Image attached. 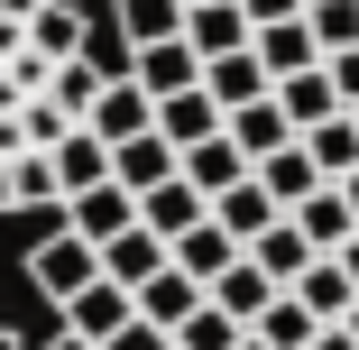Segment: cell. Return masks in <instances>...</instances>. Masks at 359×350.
Returning <instances> with one entry per match:
<instances>
[{
  "label": "cell",
  "instance_id": "cell-1",
  "mask_svg": "<svg viewBox=\"0 0 359 350\" xmlns=\"http://www.w3.org/2000/svg\"><path fill=\"white\" fill-rule=\"evenodd\" d=\"M111 65H93V19L65 0H0V222L55 213V138L83 129Z\"/></svg>",
  "mask_w": 359,
  "mask_h": 350
},
{
  "label": "cell",
  "instance_id": "cell-2",
  "mask_svg": "<svg viewBox=\"0 0 359 350\" xmlns=\"http://www.w3.org/2000/svg\"><path fill=\"white\" fill-rule=\"evenodd\" d=\"M102 276V249L93 240H74V231H46L37 249H28V286L46 295V304H65V295H83Z\"/></svg>",
  "mask_w": 359,
  "mask_h": 350
},
{
  "label": "cell",
  "instance_id": "cell-3",
  "mask_svg": "<svg viewBox=\"0 0 359 350\" xmlns=\"http://www.w3.org/2000/svg\"><path fill=\"white\" fill-rule=\"evenodd\" d=\"M55 213H65V231H74V240H93V249H102L111 231H129V222H138V194L102 175V184H83V194H65Z\"/></svg>",
  "mask_w": 359,
  "mask_h": 350
},
{
  "label": "cell",
  "instance_id": "cell-4",
  "mask_svg": "<svg viewBox=\"0 0 359 350\" xmlns=\"http://www.w3.org/2000/svg\"><path fill=\"white\" fill-rule=\"evenodd\" d=\"M249 55H258V74H267V83H285V74H304V65H323L304 10H295V19H258V28H249Z\"/></svg>",
  "mask_w": 359,
  "mask_h": 350
},
{
  "label": "cell",
  "instance_id": "cell-5",
  "mask_svg": "<svg viewBox=\"0 0 359 350\" xmlns=\"http://www.w3.org/2000/svg\"><path fill=\"white\" fill-rule=\"evenodd\" d=\"M148 129H157L166 148L184 157L194 138H212V129H222V102H212L203 83H184V93H157V102H148Z\"/></svg>",
  "mask_w": 359,
  "mask_h": 350
},
{
  "label": "cell",
  "instance_id": "cell-6",
  "mask_svg": "<svg viewBox=\"0 0 359 350\" xmlns=\"http://www.w3.org/2000/svg\"><path fill=\"white\" fill-rule=\"evenodd\" d=\"M120 74L138 83V93H184V83H203V55L184 46V37H157V46H129V65H120Z\"/></svg>",
  "mask_w": 359,
  "mask_h": 350
},
{
  "label": "cell",
  "instance_id": "cell-7",
  "mask_svg": "<svg viewBox=\"0 0 359 350\" xmlns=\"http://www.w3.org/2000/svg\"><path fill=\"white\" fill-rule=\"evenodd\" d=\"M222 138H231V148L258 166V157H276L285 138H295V120L276 111V93H258V102H231V111H222Z\"/></svg>",
  "mask_w": 359,
  "mask_h": 350
},
{
  "label": "cell",
  "instance_id": "cell-8",
  "mask_svg": "<svg viewBox=\"0 0 359 350\" xmlns=\"http://www.w3.org/2000/svg\"><path fill=\"white\" fill-rule=\"evenodd\" d=\"M83 129L102 138V148H120V138H138V129H148V93H138L129 74H102V93H93Z\"/></svg>",
  "mask_w": 359,
  "mask_h": 350
},
{
  "label": "cell",
  "instance_id": "cell-9",
  "mask_svg": "<svg viewBox=\"0 0 359 350\" xmlns=\"http://www.w3.org/2000/svg\"><path fill=\"white\" fill-rule=\"evenodd\" d=\"M203 295H212V304H222V314H231V323L249 332V323L267 314V295H276V276H267V267H258V258L240 249V258H231L222 276H212V286H203Z\"/></svg>",
  "mask_w": 359,
  "mask_h": 350
},
{
  "label": "cell",
  "instance_id": "cell-10",
  "mask_svg": "<svg viewBox=\"0 0 359 350\" xmlns=\"http://www.w3.org/2000/svg\"><path fill=\"white\" fill-rule=\"evenodd\" d=\"M166 258H175V267H184V276H194V286H212V276H222V267H231V258H240V240H231V231H222V222H212V213H203V222H194V231H175V240H166Z\"/></svg>",
  "mask_w": 359,
  "mask_h": 350
},
{
  "label": "cell",
  "instance_id": "cell-11",
  "mask_svg": "<svg viewBox=\"0 0 359 350\" xmlns=\"http://www.w3.org/2000/svg\"><path fill=\"white\" fill-rule=\"evenodd\" d=\"M129 304H138V314H148V323H157V332H166V341H175V323H184V314H194V304H203V286H194V276H184V267H175V258H166V267H157V276H148V286H129Z\"/></svg>",
  "mask_w": 359,
  "mask_h": 350
},
{
  "label": "cell",
  "instance_id": "cell-12",
  "mask_svg": "<svg viewBox=\"0 0 359 350\" xmlns=\"http://www.w3.org/2000/svg\"><path fill=\"white\" fill-rule=\"evenodd\" d=\"M55 314H65V332H83V341H111V332L129 323V286H111V276H93V286H83V295H65Z\"/></svg>",
  "mask_w": 359,
  "mask_h": 350
},
{
  "label": "cell",
  "instance_id": "cell-13",
  "mask_svg": "<svg viewBox=\"0 0 359 350\" xmlns=\"http://www.w3.org/2000/svg\"><path fill=\"white\" fill-rule=\"evenodd\" d=\"M212 213V203L184 184V175H166V184H148V194H138V231H157V240H175V231H194Z\"/></svg>",
  "mask_w": 359,
  "mask_h": 350
},
{
  "label": "cell",
  "instance_id": "cell-14",
  "mask_svg": "<svg viewBox=\"0 0 359 350\" xmlns=\"http://www.w3.org/2000/svg\"><path fill=\"white\" fill-rule=\"evenodd\" d=\"M175 175H184V184H194V194L212 203V194H222V184H240V175H249V157L231 148V138H222V129H212V138H194V148L175 157Z\"/></svg>",
  "mask_w": 359,
  "mask_h": 350
},
{
  "label": "cell",
  "instance_id": "cell-15",
  "mask_svg": "<svg viewBox=\"0 0 359 350\" xmlns=\"http://www.w3.org/2000/svg\"><path fill=\"white\" fill-rule=\"evenodd\" d=\"M212 222H222V231H231V240L249 249V240H258V231L276 222V194H267L258 175H240V184H222V194H212Z\"/></svg>",
  "mask_w": 359,
  "mask_h": 350
},
{
  "label": "cell",
  "instance_id": "cell-16",
  "mask_svg": "<svg viewBox=\"0 0 359 350\" xmlns=\"http://www.w3.org/2000/svg\"><path fill=\"white\" fill-rule=\"evenodd\" d=\"M157 267H166V240H157V231H138V222H129V231L102 240V276H111V286H148Z\"/></svg>",
  "mask_w": 359,
  "mask_h": 350
},
{
  "label": "cell",
  "instance_id": "cell-17",
  "mask_svg": "<svg viewBox=\"0 0 359 350\" xmlns=\"http://www.w3.org/2000/svg\"><path fill=\"white\" fill-rule=\"evenodd\" d=\"M285 295H295V304H304L313 323H341L359 286H350V276H341V258H304V267H295V286H285Z\"/></svg>",
  "mask_w": 359,
  "mask_h": 350
},
{
  "label": "cell",
  "instance_id": "cell-18",
  "mask_svg": "<svg viewBox=\"0 0 359 350\" xmlns=\"http://www.w3.org/2000/svg\"><path fill=\"white\" fill-rule=\"evenodd\" d=\"M166 175H175V148H166L157 129H138V138L111 148V184H129V194H148V184H166Z\"/></svg>",
  "mask_w": 359,
  "mask_h": 350
},
{
  "label": "cell",
  "instance_id": "cell-19",
  "mask_svg": "<svg viewBox=\"0 0 359 350\" xmlns=\"http://www.w3.org/2000/svg\"><path fill=\"white\" fill-rule=\"evenodd\" d=\"M184 46H194V55H231V46H249L240 0H194V10H184Z\"/></svg>",
  "mask_w": 359,
  "mask_h": 350
},
{
  "label": "cell",
  "instance_id": "cell-20",
  "mask_svg": "<svg viewBox=\"0 0 359 350\" xmlns=\"http://www.w3.org/2000/svg\"><path fill=\"white\" fill-rule=\"evenodd\" d=\"M285 222H295L313 249H341V240L359 231V222H350V203H341V184H313L304 203H285Z\"/></svg>",
  "mask_w": 359,
  "mask_h": 350
},
{
  "label": "cell",
  "instance_id": "cell-21",
  "mask_svg": "<svg viewBox=\"0 0 359 350\" xmlns=\"http://www.w3.org/2000/svg\"><path fill=\"white\" fill-rule=\"evenodd\" d=\"M102 175H111V148H102L93 129H65V138H55V203L83 194V184H102Z\"/></svg>",
  "mask_w": 359,
  "mask_h": 350
},
{
  "label": "cell",
  "instance_id": "cell-22",
  "mask_svg": "<svg viewBox=\"0 0 359 350\" xmlns=\"http://www.w3.org/2000/svg\"><path fill=\"white\" fill-rule=\"evenodd\" d=\"M249 175H258V184H267V194H276V213H285V203H304V194H313V184H323V166H313V157H304V138H285V148H276V157H258V166H249Z\"/></svg>",
  "mask_w": 359,
  "mask_h": 350
},
{
  "label": "cell",
  "instance_id": "cell-23",
  "mask_svg": "<svg viewBox=\"0 0 359 350\" xmlns=\"http://www.w3.org/2000/svg\"><path fill=\"white\" fill-rule=\"evenodd\" d=\"M295 138H304V157L323 166V184L359 166V120H350V111H332V120H313V129H295Z\"/></svg>",
  "mask_w": 359,
  "mask_h": 350
},
{
  "label": "cell",
  "instance_id": "cell-24",
  "mask_svg": "<svg viewBox=\"0 0 359 350\" xmlns=\"http://www.w3.org/2000/svg\"><path fill=\"white\" fill-rule=\"evenodd\" d=\"M120 19V46H157V37H184V0H111Z\"/></svg>",
  "mask_w": 359,
  "mask_h": 350
},
{
  "label": "cell",
  "instance_id": "cell-25",
  "mask_svg": "<svg viewBox=\"0 0 359 350\" xmlns=\"http://www.w3.org/2000/svg\"><path fill=\"white\" fill-rule=\"evenodd\" d=\"M203 93L231 111V102H258L267 74H258V55H249V46H231V55H203Z\"/></svg>",
  "mask_w": 359,
  "mask_h": 350
},
{
  "label": "cell",
  "instance_id": "cell-26",
  "mask_svg": "<svg viewBox=\"0 0 359 350\" xmlns=\"http://www.w3.org/2000/svg\"><path fill=\"white\" fill-rule=\"evenodd\" d=\"M249 258H258V267L276 276V286H295V267H304V258H323V249H313V240H304L295 222H285V213H276V222H267V231L249 240Z\"/></svg>",
  "mask_w": 359,
  "mask_h": 350
},
{
  "label": "cell",
  "instance_id": "cell-27",
  "mask_svg": "<svg viewBox=\"0 0 359 350\" xmlns=\"http://www.w3.org/2000/svg\"><path fill=\"white\" fill-rule=\"evenodd\" d=\"M276 93V111L285 120H295V129H313V120H332L341 102H332V74H323V65H304V74H285V83H267Z\"/></svg>",
  "mask_w": 359,
  "mask_h": 350
},
{
  "label": "cell",
  "instance_id": "cell-28",
  "mask_svg": "<svg viewBox=\"0 0 359 350\" xmlns=\"http://www.w3.org/2000/svg\"><path fill=\"white\" fill-rule=\"evenodd\" d=\"M249 332H258V341H267V350H304V341H313V332H323V323H313V314H304V304H295V295H285V286H276V295H267V314H258V323H249Z\"/></svg>",
  "mask_w": 359,
  "mask_h": 350
},
{
  "label": "cell",
  "instance_id": "cell-29",
  "mask_svg": "<svg viewBox=\"0 0 359 350\" xmlns=\"http://www.w3.org/2000/svg\"><path fill=\"white\" fill-rule=\"evenodd\" d=\"M304 28H313L323 55L332 46H359V0H304Z\"/></svg>",
  "mask_w": 359,
  "mask_h": 350
},
{
  "label": "cell",
  "instance_id": "cell-30",
  "mask_svg": "<svg viewBox=\"0 0 359 350\" xmlns=\"http://www.w3.org/2000/svg\"><path fill=\"white\" fill-rule=\"evenodd\" d=\"M231 341H240V323H231L222 304H212V295H203V304L175 323V350H231Z\"/></svg>",
  "mask_w": 359,
  "mask_h": 350
},
{
  "label": "cell",
  "instance_id": "cell-31",
  "mask_svg": "<svg viewBox=\"0 0 359 350\" xmlns=\"http://www.w3.org/2000/svg\"><path fill=\"white\" fill-rule=\"evenodd\" d=\"M323 74H332V102L359 111V46H332V55H323Z\"/></svg>",
  "mask_w": 359,
  "mask_h": 350
},
{
  "label": "cell",
  "instance_id": "cell-32",
  "mask_svg": "<svg viewBox=\"0 0 359 350\" xmlns=\"http://www.w3.org/2000/svg\"><path fill=\"white\" fill-rule=\"evenodd\" d=\"M102 350H175V341H166V332H157L148 314H138V304H129V323H120V332H111Z\"/></svg>",
  "mask_w": 359,
  "mask_h": 350
},
{
  "label": "cell",
  "instance_id": "cell-33",
  "mask_svg": "<svg viewBox=\"0 0 359 350\" xmlns=\"http://www.w3.org/2000/svg\"><path fill=\"white\" fill-rule=\"evenodd\" d=\"M295 10H304V0H240V19H249V28H258V19H295Z\"/></svg>",
  "mask_w": 359,
  "mask_h": 350
},
{
  "label": "cell",
  "instance_id": "cell-34",
  "mask_svg": "<svg viewBox=\"0 0 359 350\" xmlns=\"http://www.w3.org/2000/svg\"><path fill=\"white\" fill-rule=\"evenodd\" d=\"M323 258H341V276H350V286H359V231H350L341 249H323Z\"/></svg>",
  "mask_w": 359,
  "mask_h": 350
},
{
  "label": "cell",
  "instance_id": "cell-35",
  "mask_svg": "<svg viewBox=\"0 0 359 350\" xmlns=\"http://www.w3.org/2000/svg\"><path fill=\"white\" fill-rule=\"evenodd\" d=\"M304 350H359V341H350V332H341V323H323V332H313V341H304Z\"/></svg>",
  "mask_w": 359,
  "mask_h": 350
},
{
  "label": "cell",
  "instance_id": "cell-36",
  "mask_svg": "<svg viewBox=\"0 0 359 350\" xmlns=\"http://www.w3.org/2000/svg\"><path fill=\"white\" fill-rule=\"evenodd\" d=\"M332 184H341V203H350V222H359V166H350V175H332Z\"/></svg>",
  "mask_w": 359,
  "mask_h": 350
},
{
  "label": "cell",
  "instance_id": "cell-37",
  "mask_svg": "<svg viewBox=\"0 0 359 350\" xmlns=\"http://www.w3.org/2000/svg\"><path fill=\"white\" fill-rule=\"evenodd\" d=\"M46 350H102V341H83V332H55V341H46Z\"/></svg>",
  "mask_w": 359,
  "mask_h": 350
},
{
  "label": "cell",
  "instance_id": "cell-38",
  "mask_svg": "<svg viewBox=\"0 0 359 350\" xmlns=\"http://www.w3.org/2000/svg\"><path fill=\"white\" fill-rule=\"evenodd\" d=\"M341 332H350V341H359V295H350V314H341Z\"/></svg>",
  "mask_w": 359,
  "mask_h": 350
},
{
  "label": "cell",
  "instance_id": "cell-39",
  "mask_svg": "<svg viewBox=\"0 0 359 350\" xmlns=\"http://www.w3.org/2000/svg\"><path fill=\"white\" fill-rule=\"evenodd\" d=\"M65 10H83V19H93V10H111V0H65Z\"/></svg>",
  "mask_w": 359,
  "mask_h": 350
},
{
  "label": "cell",
  "instance_id": "cell-40",
  "mask_svg": "<svg viewBox=\"0 0 359 350\" xmlns=\"http://www.w3.org/2000/svg\"><path fill=\"white\" fill-rule=\"evenodd\" d=\"M0 350H28V341H19V332H10V323H0Z\"/></svg>",
  "mask_w": 359,
  "mask_h": 350
},
{
  "label": "cell",
  "instance_id": "cell-41",
  "mask_svg": "<svg viewBox=\"0 0 359 350\" xmlns=\"http://www.w3.org/2000/svg\"><path fill=\"white\" fill-rule=\"evenodd\" d=\"M231 350H267V341H258V332H240V341H231Z\"/></svg>",
  "mask_w": 359,
  "mask_h": 350
},
{
  "label": "cell",
  "instance_id": "cell-42",
  "mask_svg": "<svg viewBox=\"0 0 359 350\" xmlns=\"http://www.w3.org/2000/svg\"><path fill=\"white\" fill-rule=\"evenodd\" d=\"M184 10H194V0H184Z\"/></svg>",
  "mask_w": 359,
  "mask_h": 350
},
{
  "label": "cell",
  "instance_id": "cell-43",
  "mask_svg": "<svg viewBox=\"0 0 359 350\" xmlns=\"http://www.w3.org/2000/svg\"><path fill=\"white\" fill-rule=\"evenodd\" d=\"M350 120H359V111H350Z\"/></svg>",
  "mask_w": 359,
  "mask_h": 350
}]
</instances>
